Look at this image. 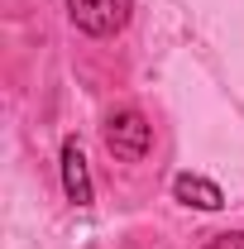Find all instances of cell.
Here are the masks:
<instances>
[{"label":"cell","mask_w":244,"mask_h":249,"mask_svg":"<svg viewBox=\"0 0 244 249\" xmlns=\"http://www.w3.org/2000/svg\"><path fill=\"white\" fill-rule=\"evenodd\" d=\"M101 139H105L110 158H120V163H144L149 149H153V124H149L144 110L124 106V110H110V115H105Z\"/></svg>","instance_id":"obj_1"},{"label":"cell","mask_w":244,"mask_h":249,"mask_svg":"<svg viewBox=\"0 0 244 249\" xmlns=\"http://www.w3.org/2000/svg\"><path fill=\"white\" fill-rule=\"evenodd\" d=\"M134 15V0H67V19L72 29L87 38H110L120 34Z\"/></svg>","instance_id":"obj_2"},{"label":"cell","mask_w":244,"mask_h":249,"mask_svg":"<svg viewBox=\"0 0 244 249\" xmlns=\"http://www.w3.org/2000/svg\"><path fill=\"white\" fill-rule=\"evenodd\" d=\"M62 192L72 206H91V173H87V154L77 139H62Z\"/></svg>","instance_id":"obj_3"},{"label":"cell","mask_w":244,"mask_h":249,"mask_svg":"<svg viewBox=\"0 0 244 249\" xmlns=\"http://www.w3.org/2000/svg\"><path fill=\"white\" fill-rule=\"evenodd\" d=\"M173 196L182 206H196V211H220L225 206V192L211 182V178H196V173H177L173 178Z\"/></svg>","instance_id":"obj_4"},{"label":"cell","mask_w":244,"mask_h":249,"mask_svg":"<svg viewBox=\"0 0 244 249\" xmlns=\"http://www.w3.org/2000/svg\"><path fill=\"white\" fill-rule=\"evenodd\" d=\"M206 249H244V230H220L206 240Z\"/></svg>","instance_id":"obj_5"}]
</instances>
